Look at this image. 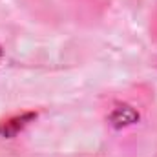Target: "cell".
<instances>
[{"label":"cell","mask_w":157,"mask_h":157,"mask_svg":"<svg viewBox=\"0 0 157 157\" xmlns=\"http://www.w3.org/2000/svg\"><path fill=\"white\" fill-rule=\"evenodd\" d=\"M137 121H139V113L132 106H126V104L113 108V112L110 113V122L113 128H124V126H130Z\"/></svg>","instance_id":"1"},{"label":"cell","mask_w":157,"mask_h":157,"mask_svg":"<svg viewBox=\"0 0 157 157\" xmlns=\"http://www.w3.org/2000/svg\"><path fill=\"white\" fill-rule=\"evenodd\" d=\"M35 117H37V113H24V115H18V117H13L9 121H6V122H2L0 124V135L2 137L17 135L24 126H28L29 121H33Z\"/></svg>","instance_id":"2"},{"label":"cell","mask_w":157,"mask_h":157,"mask_svg":"<svg viewBox=\"0 0 157 157\" xmlns=\"http://www.w3.org/2000/svg\"><path fill=\"white\" fill-rule=\"evenodd\" d=\"M0 59H2V46H0Z\"/></svg>","instance_id":"3"}]
</instances>
